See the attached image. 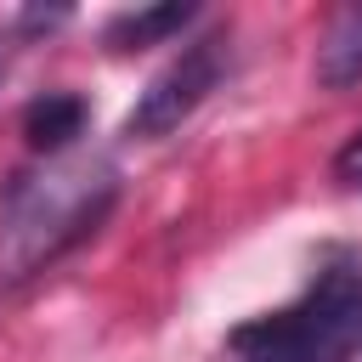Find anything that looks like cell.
Wrapping results in <instances>:
<instances>
[{
	"instance_id": "9c48e42d",
	"label": "cell",
	"mask_w": 362,
	"mask_h": 362,
	"mask_svg": "<svg viewBox=\"0 0 362 362\" xmlns=\"http://www.w3.org/2000/svg\"><path fill=\"white\" fill-rule=\"evenodd\" d=\"M6 57H11V51H6V40H0V79H6Z\"/></svg>"
},
{
	"instance_id": "6da1fadb",
	"label": "cell",
	"mask_w": 362,
	"mask_h": 362,
	"mask_svg": "<svg viewBox=\"0 0 362 362\" xmlns=\"http://www.w3.org/2000/svg\"><path fill=\"white\" fill-rule=\"evenodd\" d=\"M119 187V164L79 147L17 170L0 192V288H23L79 249L113 215Z\"/></svg>"
},
{
	"instance_id": "3957f363",
	"label": "cell",
	"mask_w": 362,
	"mask_h": 362,
	"mask_svg": "<svg viewBox=\"0 0 362 362\" xmlns=\"http://www.w3.org/2000/svg\"><path fill=\"white\" fill-rule=\"evenodd\" d=\"M226 74H232V40H226V28L187 40V45L147 79V90L136 96V107L124 113V136H130V141H158V136H170L175 124H187V119L221 90Z\"/></svg>"
},
{
	"instance_id": "7a4b0ae2",
	"label": "cell",
	"mask_w": 362,
	"mask_h": 362,
	"mask_svg": "<svg viewBox=\"0 0 362 362\" xmlns=\"http://www.w3.org/2000/svg\"><path fill=\"white\" fill-rule=\"evenodd\" d=\"M238 362H351L362 351V255L322 249L311 283L226 334Z\"/></svg>"
},
{
	"instance_id": "ba28073f",
	"label": "cell",
	"mask_w": 362,
	"mask_h": 362,
	"mask_svg": "<svg viewBox=\"0 0 362 362\" xmlns=\"http://www.w3.org/2000/svg\"><path fill=\"white\" fill-rule=\"evenodd\" d=\"M57 23H68L62 6H57V11H17V28H28V34H51Z\"/></svg>"
},
{
	"instance_id": "8992f818",
	"label": "cell",
	"mask_w": 362,
	"mask_h": 362,
	"mask_svg": "<svg viewBox=\"0 0 362 362\" xmlns=\"http://www.w3.org/2000/svg\"><path fill=\"white\" fill-rule=\"evenodd\" d=\"M317 85H328V90L362 85V6L334 11L328 34L317 45Z\"/></svg>"
},
{
	"instance_id": "52a82bcc",
	"label": "cell",
	"mask_w": 362,
	"mask_h": 362,
	"mask_svg": "<svg viewBox=\"0 0 362 362\" xmlns=\"http://www.w3.org/2000/svg\"><path fill=\"white\" fill-rule=\"evenodd\" d=\"M334 181H339V187H351V192H362V130L334 153Z\"/></svg>"
},
{
	"instance_id": "5b68a950",
	"label": "cell",
	"mask_w": 362,
	"mask_h": 362,
	"mask_svg": "<svg viewBox=\"0 0 362 362\" xmlns=\"http://www.w3.org/2000/svg\"><path fill=\"white\" fill-rule=\"evenodd\" d=\"M198 23V6H141V11H119V17H107V28H102V45L107 51H147V45H164V40H175L181 28H192Z\"/></svg>"
},
{
	"instance_id": "277c9868",
	"label": "cell",
	"mask_w": 362,
	"mask_h": 362,
	"mask_svg": "<svg viewBox=\"0 0 362 362\" xmlns=\"http://www.w3.org/2000/svg\"><path fill=\"white\" fill-rule=\"evenodd\" d=\"M85 124H90V107H85L79 90H45V96H34V102L23 107V136H28V147L45 153V158L74 153V141L85 136Z\"/></svg>"
}]
</instances>
